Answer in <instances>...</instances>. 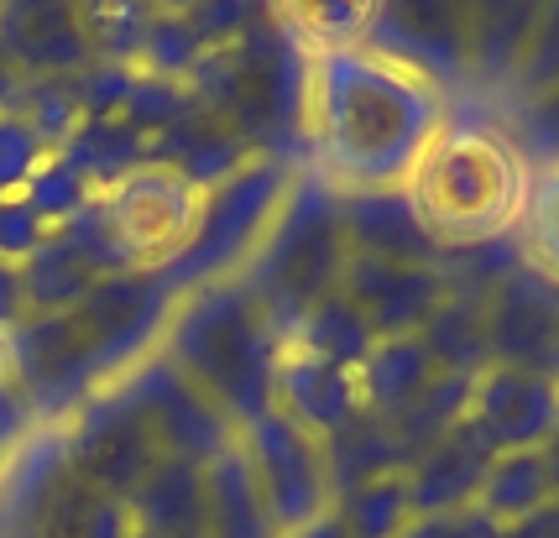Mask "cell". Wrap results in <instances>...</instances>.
<instances>
[{
	"label": "cell",
	"mask_w": 559,
	"mask_h": 538,
	"mask_svg": "<svg viewBox=\"0 0 559 538\" xmlns=\"http://www.w3.org/2000/svg\"><path fill=\"white\" fill-rule=\"evenodd\" d=\"M450 99L424 74L366 43L309 52L304 69V163L335 194L403 189L429 152Z\"/></svg>",
	"instance_id": "1"
},
{
	"label": "cell",
	"mask_w": 559,
	"mask_h": 538,
	"mask_svg": "<svg viewBox=\"0 0 559 538\" xmlns=\"http://www.w3.org/2000/svg\"><path fill=\"white\" fill-rule=\"evenodd\" d=\"M178 298L183 294L163 272L105 277L95 294L79 298L63 314L16 319L0 335V361L22 382L37 423H58L84 397L121 382L136 361L157 350Z\"/></svg>",
	"instance_id": "2"
},
{
	"label": "cell",
	"mask_w": 559,
	"mask_h": 538,
	"mask_svg": "<svg viewBox=\"0 0 559 538\" xmlns=\"http://www.w3.org/2000/svg\"><path fill=\"white\" fill-rule=\"evenodd\" d=\"M528 189V163L508 142L502 121L444 116L439 136L403 183V199L439 251L512 236L518 204Z\"/></svg>",
	"instance_id": "3"
},
{
	"label": "cell",
	"mask_w": 559,
	"mask_h": 538,
	"mask_svg": "<svg viewBox=\"0 0 559 538\" xmlns=\"http://www.w3.org/2000/svg\"><path fill=\"white\" fill-rule=\"evenodd\" d=\"M157 350L236 429H246L251 418L272 414V382H277L283 335L272 330L262 303L246 294L236 277L204 283V288L178 298V309L168 314V330H163Z\"/></svg>",
	"instance_id": "4"
},
{
	"label": "cell",
	"mask_w": 559,
	"mask_h": 538,
	"mask_svg": "<svg viewBox=\"0 0 559 538\" xmlns=\"http://www.w3.org/2000/svg\"><path fill=\"white\" fill-rule=\"evenodd\" d=\"M304 69L309 52L272 16H262L230 48L204 52L183 84L257 152L304 163Z\"/></svg>",
	"instance_id": "5"
},
{
	"label": "cell",
	"mask_w": 559,
	"mask_h": 538,
	"mask_svg": "<svg viewBox=\"0 0 559 538\" xmlns=\"http://www.w3.org/2000/svg\"><path fill=\"white\" fill-rule=\"evenodd\" d=\"M345 262H350V241H345L341 220V194L319 172L298 168L283 204H277V215H272L267 236L246 256L236 283L262 303L272 330L288 340L298 330V319L314 303L341 294Z\"/></svg>",
	"instance_id": "6"
},
{
	"label": "cell",
	"mask_w": 559,
	"mask_h": 538,
	"mask_svg": "<svg viewBox=\"0 0 559 538\" xmlns=\"http://www.w3.org/2000/svg\"><path fill=\"white\" fill-rule=\"evenodd\" d=\"M0 528L5 538H131L136 523L69 461L58 423H37L0 470Z\"/></svg>",
	"instance_id": "7"
},
{
	"label": "cell",
	"mask_w": 559,
	"mask_h": 538,
	"mask_svg": "<svg viewBox=\"0 0 559 538\" xmlns=\"http://www.w3.org/2000/svg\"><path fill=\"white\" fill-rule=\"evenodd\" d=\"M293 172H298V163L262 152L241 172H230L219 189H210L204 204H199V225H194V236H189V246H183V256L168 262L163 277H168L178 294H194L204 283L236 277L246 267V256L267 236V225L277 215L283 194H288Z\"/></svg>",
	"instance_id": "8"
},
{
	"label": "cell",
	"mask_w": 559,
	"mask_h": 538,
	"mask_svg": "<svg viewBox=\"0 0 559 538\" xmlns=\"http://www.w3.org/2000/svg\"><path fill=\"white\" fill-rule=\"evenodd\" d=\"M199 204L204 194L163 163H142L90 199L95 220L105 225L110 246L131 272H163L168 262H178L199 225Z\"/></svg>",
	"instance_id": "9"
},
{
	"label": "cell",
	"mask_w": 559,
	"mask_h": 538,
	"mask_svg": "<svg viewBox=\"0 0 559 538\" xmlns=\"http://www.w3.org/2000/svg\"><path fill=\"white\" fill-rule=\"evenodd\" d=\"M236 440H241L257 491L283 538L309 528L314 517L335 513V481H330V455H324L319 434H309L304 423L272 408V414L251 418Z\"/></svg>",
	"instance_id": "10"
},
{
	"label": "cell",
	"mask_w": 559,
	"mask_h": 538,
	"mask_svg": "<svg viewBox=\"0 0 559 538\" xmlns=\"http://www.w3.org/2000/svg\"><path fill=\"white\" fill-rule=\"evenodd\" d=\"M58 434H63L69 461L79 465L99 491H110V497H121V502H131L136 487L168 461L163 444L152 440L146 418L131 408V397H126L116 382L99 387L95 397H84L69 418H58Z\"/></svg>",
	"instance_id": "11"
},
{
	"label": "cell",
	"mask_w": 559,
	"mask_h": 538,
	"mask_svg": "<svg viewBox=\"0 0 559 538\" xmlns=\"http://www.w3.org/2000/svg\"><path fill=\"white\" fill-rule=\"evenodd\" d=\"M116 387H121L126 397H131V408L146 418L152 440L163 444L168 461L210 465L225 444H236V434H241L183 371L173 367L163 350H152L146 361H136Z\"/></svg>",
	"instance_id": "12"
},
{
	"label": "cell",
	"mask_w": 559,
	"mask_h": 538,
	"mask_svg": "<svg viewBox=\"0 0 559 538\" xmlns=\"http://www.w3.org/2000/svg\"><path fill=\"white\" fill-rule=\"evenodd\" d=\"M366 48L424 74L439 89H471V16L465 0H377Z\"/></svg>",
	"instance_id": "13"
},
{
	"label": "cell",
	"mask_w": 559,
	"mask_h": 538,
	"mask_svg": "<svg viewBox=\"0 0 559 538\" xmlns=\"http://www.w3.org/2000/svg\"><path fill=\"white\" fill-rule=\"evenodd\" d=\"M350 309L371 324L377 340L418 335L444 298V267L439 262H397V256H366L350 251L341 277Z\"/></svg>",
	"instance_id": "14"
},
{
	"label": "cell",
	"mask_w": 559,
	"mask_h": 538,
	"mask_svg": "<svg viewBox=\"0 0 559 538\" xmlns=\"http://www.w3.org/2000/svg\"><path fill=\"white\" fill-rule=\"evenodd\" d=\"M0 48L26 79H73L95 63L90 0H0Z\"/></svg>",
	"instance_id": "15"
},
{
	"label": "cell",
	"mask_w": 559,
	"mask_h": 538,
	"mask_svg": "<svg viewBox=\"0 0 559 538\" xmlns=\"http://www.w3.org/2000/svg\"><path fill=\"white\" fill-rule=\"evenodd\" d=\"M487 345L497 367L559 376V283L538 267H512L487 309Z\"/></svg>",
	"instance_id": "16"
},
{
	"label": "cell",
	"mask_w": 559,
	"mask_h": 538,
	"mask_svg": "<svg viewBox=\"0 0 559 538\" xmlns=\"http://www.w3.org/2000/svg\"><path fill=\"white\" fill-rule=\"evenodd\" d=\"M465 418L487 434L497 455L502 450H538L559 418V376L491 361L487 371H476Z\"/></svg>",
	"instance_id": "17"
},
{
	"label": "cell",
	"mask_w": 559,
	"mask_h": 538,
	"mask_svg": "<svg viewBox=\"0 0 559 538\" xmlns=\"http://www.w3.org/2000/svg\"><path fill=\"white\" fill-rule=\"evenodd\" d=\"M497 450L487 444V434L461 418L455 429H444L408 470H403V487L414 513H455V507H476L481 481H487Z\"/></svg>",
	"instance_id": "18"
},
{
	"label": "cell",
	"mask_w": 559,
	"mask_h": 538,
	"mask_svg": "<svg viewBox=\"0 0 559 538\" xmlns=\"http://www.w3.org/2000/svg\"><path fill=\"white\" fill-rule=\"evenodd\" d=\"M272 408L288 414L293 423H304L319 440H330L335 429H345L361 414V387H356V371L330 367V361H319L298 345H283L277 382H272Z\"/></svg>",
	"instance_id": "19"
},
{
	"label": "cell",
	"mask_w": 559,
	"mask_h": 538,
	"mask_svg": "<svg viewBox=\"0 0 559 538\" xmlns=\"http://www.w3.org/2000/svg\"><path fill=\"white\" fill-rule=\"evenodd\" d=\"M555 0H465L471 16V89L502 95Z\"/></svg>",
	"instance_id": "20"
},
{
	"label": "cell",
	"mask_w": 559,
	"mask_h": 538,
	"mask_svg": "<svg viewBox=\"0 0 559 538\" xmlns=\"http://www.w3.org/2000/svg\"><path fill=\"white\" fill-rule=\"evenodd\" d=\"M251 157H262V152L251 147L241 131H230L215 110H204L199 99L183 121L168 125L163 136H152V147H146V163H163V168L183 172L199 194L219 189V183H225L230 172H241Z\"/></svg>",
	"instance_id": "21"
},
{
	"label": "cell",
	"mask_w": 559,
	"mask_h": 538,
	"mask_svg": "<svg viewBox=\"0 0 559 538\" xmlns=\"http://www.w3.org/2000/svg\"><path fill=\"white\" fill-rule=\"evenodd\" d=\"M341 220H345L350 251L397 256V262H444V251L429 241V230L408 210L403 189H388V194H341Z\"/></svg>",
	"instance_id": "22"
},
{
	"label": "cell",
	"mask_w": 559,
	"mask_h": 538,
	"mask_svg": "<svg viewBox=\"0 0 559 538\" xmlns=\"http://www.w3.org/2000/svg\"><path fill=\"white\" fill-rule=\"evenodd\" d=\"M204 538H283L257 491L241 440L204 465Z\"/></svg>",
	"instance_id": "23"
},
{
	"label": "cell",
	"mask_w": 559,
	"mask_h": 538,
	"mask_svg": "<svg viewBox=\"0 0 559 538\" xmlns=\"http://www.w3.org/2000/svg\"><path fill=\"white\" fill-rule=\"evenodd\" d=\"M439 376L429 345L418 335H397V340H377L371 356L356 367V387H361V414L371 418H397L408 403H418L429 382Z\"/></svg>",
	"instance_id": "24"
},
{
	"label": "cell",
	"mask_w": 559,
	"mask_h": 538,
	"mask_svg": "<svg viewBox=\"0 0 559 538\" xmlns=\"http://www.w3.org/2000/svg\"><path fill=\"white\" fill-rule=\"evenodd\" d=\"M126 513L157 538H204V465L163 461L126 502Z\"/></svg>",
	"instance_id": "25"
},
{
	"label": "cell",
	"mask_w": 559,
	"mask_h": 538,
	"mask_svg": "<svg viewBox=\"0 0 559 538\" xmlns=\"http://www.w3.org/2000/svg\"><path fill=\"white\" fill-rule=\"evenodd\" d=\"M262 5L304 52L356 48L377 16V0H262Z\"/></svg>",
	"instance_id": "26"
},
{
	"label": "cell",
	"mask_w": 559,
	"mask_h": 538,
	"mask_svg": "<svg viewBox=\"0 0 559 538\" xmlns=\"http://www.w3.org/2000/svg\"><path fill=\"white\" fill-rule=\"evenodd\" d=\"M283 345H298V350H309V356L330 361V367L356 371L366 356H371L377 335H371V324H366V319L350 309V298H345V294H330L324 303H314L309 314L298 319V330H293Z\"/></svg>",
	"instance_id": "27"
},
{
	"label": "cell",
	"mask_w": 559,
	"mask_h": 538,
	"mask_svg": "<svg viewBox=\"0 0 559 538\" xmlns=\"http://www.w3.org/2000/svg\"><path fill=\"white\" fill-rule=\"evenodd\" d=\"M512 241H518L528 267H538L544 277L559 283V163H534L528 168V189H523V204H518Z\"/></svg>",
	"instance_id": "28"
},
{
	"label": "cell",
	"mask_w": 559,
	"mask_h": 538,
	"mask_svg": "<svg viewBox=\"0 0 559 538\" xmlns=\"http://www.w3.org/2000/svg\"><path fill=\"white\" fill-rule=\"evenodd\" d=\"M549 497H555V491H549L544 455H538V450H502V455L491 461L487 481H481L476 507H481V513H491L502 528H508V523H518V517L538 513Z\"/></svg>",
	"instance_id": "29"
},
{
	"label": "cell",
	"mask_w": 559,
	"mask_h": 538,
	"mask_svg": "<svg viewBox=\"0 0 559 538\" xmlns=\"http://www.w3.org/2000/svg\"><path fill=\"white\" fill-rule=\"evenodd\" d=\"M335 513L350 528V538H397L403 523L414 517V502H408L403 476H377L366 487L345 491L341 502H335Z\"/></svg>",
	"instance_id": "30"
},
{
	"label": "cell",
	"mask_w": 559,
	"mask_h": 538,
	"mask_svg": "<svg viewBox=\"0 0 559 538\" xmlns=\"http://www.w3.org/2000/svg\"><path fill=\"white\" fill-rule=\"evenodd\" d=\"M16 116H22L52 152H63L69 136L84 125V105H79L73 79H26L22 99H16Z\"/></svg>",
	"instance_id": "31"
},
{
	"label": "cell",
	"mask_w": 559,
	"mask_h": 538,
	"mask_svg": "<svg viewBox=\"0 0 559 538\" xmlns=\"http://www.w3.org/2000/svg\"><path fill=\"white\" fill-rule=\"evenodd\" d=\"M508 142L518 147V157L534 168V163H559V84L544 95L512 99V116L502 121Z\"/></svg>",
	"instance_id": "32"
},
{
	"label": "cell",
	"mask_w": 559,
	"mask_h": 538,
	"mask_svg": "<svg viewBox=\"0 0 559 538\" xmlns=\"http://www.w3.org/2000/svg\"><path fill=\"white\" fill-rule=\"evenodd\" d=\"M48 163H52L48 142H43L16 110H5V116H0V199L26 194V183L48 168Z\"/></svg>",
	"instance_id": "33"
},
{
	"label": "cell",
	"mask_w": 559,
	"mask_h": 538,
	"mask_svg": "<svg viewBox=\"0 0 559 538\" xmlns=\"http://www.w3.org/2000/svg\"><path fill=\"white\" fill-rule=\"evenodd\" d=\"M555 84H559V0L549 5V16H544V26L534 32V43H528V52H523V63H518V74H512V84L502 95L528 99V95L555 89Z\"/></svg>",
	"instance_id": "34"
},
{
	"label": "cell",
	"mask_w": 559,
	"mask_h": 538,
	"mask_svg": "<svg viewBox=\"0 0 559 538\" xmlns=\"http://www.w3.org/2000/svg\"><path fill=\"white\" fill-rule=\"evenodd\" d=\"M397 538H508V528L481 507H455V513H414Z\"/></svg>",
	"instance_id": "35"
},
{
	"label": "cell",
	"mask_w": 559,
	"mask_h": 538,
	"mask_svg": "<svg viewBox=\"0 0 559 538\" xmlns=\"http://www.w3.org/2000/svg\"><path fill=\"white\" fill-rule=\"evenodd\" d=\"M32 429H37V414H32V403H26L22 382H16L11 367L0 361V470L16 461V450L26 444Z\"/></svg>",
	"instance_id": "36"
},
{
	"label": "cell",
	"mask_w": 559,
	"mask_h": 538,
	"mask_svg": "<svg viewBox=\"0 0 559 538\" xmlns=\"http://www.w3.org/2000/svg\"><path fill=\"white\" fill-rule=\"evenodd\" d=\"M508 538H559V497H549L538 513L508 523Z\"/></svg>",
	"instance_id": "37"
},
{
	"label": "cell",
	"mask_w": 559,
	"mask_h": 538,
	"mask_svg": "<svg viewBox=\"0 0 559 538\" xmlns=\"http://www.w3.org/2000/svg\"><path fill=\"white\" fill-rule=\"evenodd\" d=\"M22 319V277H16V262H0V335Z\"/></svg>",
	"instance_id": "38"
},
{
	"label": "cell",
	"mask_w": 559,
	"mask_h": 538,
	"mask_svg": "<svg viewBox=\"0 0 559 538\" xmlns=\"http://www.w3.org/2000/svg\"><path fill=\"white\" fill-rule=\"evenodd\" d=\"M22 89H26V74L11 63V58H5V48H0V116H5V110H16Z\"/></svg>",
	"instance_id": "39"
},
{
	"label": "cell",
	"mask_w": 559,
	"mask_h": 538,
	"mask_svg": "<svg viewBox=\"0 0 559 538\" xmlns=\"http://www.w3.org/2000/svg\"><path fill=\"white\" fill-rule=\"evenodd\" d=\"M288 538H350V528L341 523V513H324V517H314L309 528H298V534H288Z\"/></svg>",
	"instance_id": "40"
},
{
	"label": "cell",
	"mask_w": 559,
	"mask_h": 538,
	"mask_svg": "<svg viewBox=\"0 0 559 538\" xmlns=\"http://www.w3.org/2000/svg\"><path fill=\"white\" fill-rule=\"evenodd\" d=\"M538 455H544V470H549V491L559 497V418H555V429L544 434V444H538Z\"/></svg>",
	"instance_id": "41"
},
{
	"label": "cell",
	"mask_w": 559,
	"mask_h": 538,
	"mask_svg": "<svg viewBox=\"0 0 559 538\" xmlns=\"http://www.w3.org/2000/svg\"><path fill=\"white\" fill-rule=\"evenodd\" d=\"M152 5H157L163 16H189V11H194L199 0H152Z\"/></svg>",
	"instance_id": "42"
},
{
	"label": "cell",
	"mask_w": 559,
	"mask_h": 538,
	"mask_svg": "<svg viewBox=\"0 0 559 538\" xmlns=\"http://www.w3.org/2000/svg\"><path fill=\"white\" fill-rule=\"evenodd\" d=\"M131 538H157V534H146V528H131Z\"/></svg>",
	"instance_id": "43"
}]
</instances>
